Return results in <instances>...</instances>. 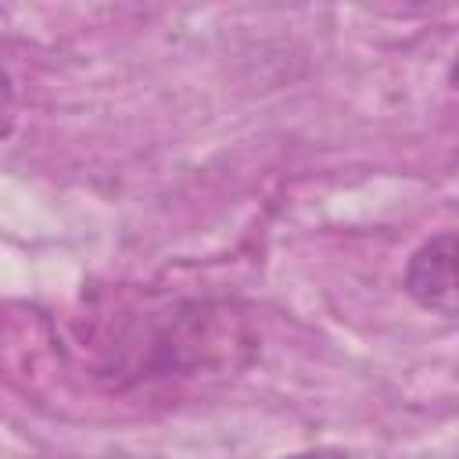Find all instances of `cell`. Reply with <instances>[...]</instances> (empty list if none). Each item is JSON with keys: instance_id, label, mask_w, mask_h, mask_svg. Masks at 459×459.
<instances>
[{"instance_id": "obj_2", "label": "cell", "mask_w": 459, "mask_h": 459, "mask_svg": "<svg viewBox=\"0 0 459 459\" xmlns=\"http://www.w3.org/2000/svg\"><path fill=\"white\" fill-rule=\"evenodd\" d=\"M11 126H14V90H11L7 72L0 68V140L11 133Z\"/></svg>"}, {"instance_id": "obj_3", "label": "cell", "mask_w": 459, "mask_h": 459, "mask_svg": "<svg viewBox=\"0 0 459 459\" xmlns=\"http://www.w3.org/2000/svg\"><path fill=\"white\" fill-rule=\"evenodd\" d=\"M290 459H316V455H290Z\"/></svg>"}, {"instance_id": "obj_1", "label": "cell", "mask_w": 459, "mask_h": 459, "mask_svg": "<svg viewBox=\"0 0 459 459\" xmlns=\"http://www.w3.org/2000/svg\"><path fill=\"white\" fill-rule=\"evenodd\" d=\"M405 290L416 298V305L455 319V233L445 230L430 237L405 269Z\"/></svg>"}]
</instances>
